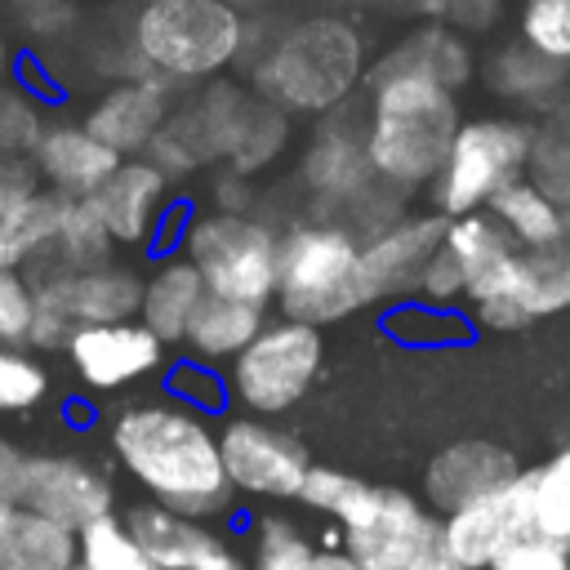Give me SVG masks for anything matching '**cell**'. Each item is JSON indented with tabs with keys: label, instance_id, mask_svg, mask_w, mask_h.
Returning <instances> with one entry per match:
<instances>
[{
	"label": "cell",
	"instance_id": "obj_17",
	"mask_svg": "<svg viewBox=\"0 0 570 570\" xmlns=\"http://www.w3.org/2000/svg\"><path fill=\"white\" fill-rule=\"evenodd\" d=\"M169 187L174 178L165 169H156L147 156H134L111 169V178L89 196V205L116 245H151L165 218Z\"/></svg>",
	"mask_w": 570,
	"mask_h": 570
},
{
	"label": "cell",
	"instance_id": "obj_19",
	"mask_svg": "<svg viewBox=\"0 0 570 570\" xmlns=\"http://www.w3.org/2000/svg\"><path fill=\"white\" fill-rule=\"evenodd\" d=\"M517 472L521 468L503 445H494V441H454L441 454H432V463L423 472V490H428V503L436 512H454V508L481 499L485 490L512 481Z\"/></svg>",
	"mask_w": 570,
	"mask_h": 570
},
{
	"label": "cell",
	"instance_id": "obj_2",
	"mask_svg": "<svg viewBox=\"0 0 570 570\" xmlns=\"http://www.w3.org/2000/svg\"><path fill=\"white\" fill-rule=\"evenodd\" d=\"M365 160L392 191H428L463 125L459 94L419 76H365Z\"/></svg>",
	"mask_w": 570,
	"mask_h": 570
},
{
	"label": "cell",
	"instance_id": "obj_23",
	"mask_svg": "<svg viewBox=\"0 0 570 570\" xmlns=\"http://www.w3.org/2000/svg\"><path fill=\"white\" fill-rule=\"evenodd\" d=\"M205 281L200 272L183 258V254H169L160 258L147 276H142V298H138V321L160 338V343H183L187 338V325L205 298Z\"/></svg>",
	"mask_w": 570,
	"mask_h": 570
},
{
	"label": "cell",
	"instance_id": "obj_37",
	"mask_svg": "<svg viewBox=\"0 0 570 570\" xmlns=\"http://www.w3.org/2000/svg\"><path fill=\"white\" fill-rule=\"evenodd\" d=\"M49 392V370L27 347H0V414L40 405Z\"/></svg>",
	"mask_w": 570,
	"mask_h": 570
},
{
	"label": "cell",
	"instance_id": "obj_43",
	"mask_svg": "<svg viewBox=\"0 0 570 570\" xmlns=\"http://www.w3.org/2000/svg\"><path fill=\"white\" fill-rule=\"evenodd\" d=\"M22 472H27V454L13 450L9 441H0V508H18V499H22Z\"/></svg>",
	"mask_w": 570,
	"mask_h": 570
},
{
	"label": "cell",
	"instance_id": "obj_16",
	"mask_svg": "<svg viewBox=\"0 0 570 570\" xmlns=\"http://www.w3.org/2000/svg\"><path fill=\"white\" fill-rule=\"evenodd\" d=\"M169 85L160 76H129L120 85H111L85 116V129L107 147L116 151L120 160H134V156H147V147L156 142V134L165 129L169 120Z\"/></svg>",
	"mask_w": 570,
	"mask_h": 570
},
{
	"label": "cell",
	"instance_id": "obj_26",
	"mask_svg": "<svg viewBox=\"0 0 570 570\" xmlns=\"http://www.w3.org/2000/svg\"><path fill=\"white\" fill-rule=\"evenodd\" d=\"M512 307L525 316V325L570 307V209H566V227L552 245H543L534 254H521Z\"/></svg>",
	"mask_w": 570,
	"mask_h": 570
},
{
	"label": "cell",
	"instance_id": "obj_42",
	"mask_svg": "<svg viewBox=\"0 0 570 570\" xmlns=\"http://www.w3.org/2000/svg\"><path fill=\"white\" fill-rule=\"evenodd\" d=\"M490 570H570V548L530 534V539L512 543Z\"/></svg>",
	"mask_w": 570,
	"mask_h": 570
},
{
	"label": "cell",
	"instance_id": "obj_30",
	"mask_svg": "<svg viewBox=\"0 0 570 570\" xmlns=\"http://www.w3.org/2000/svg\"><path fill=\"white\" fill-rule=\"evenodd\" d=\"M62 196L58 191H49V187H36V191H27L4 218H0V236H4V245H9V254L18 258V267L27 272V267H36L45 254H49V245H53V236H58V223H62Z\"/></svg>",
	"mask_w": 570,
	"mask_h": 570
},
{
	"label": "cell",
	"instance_id": "obj_50",
	"mask_svg": "<svg viewBox=\"0 0 570 570\" xmlns=\"http://www.w3.org/2000/svg\"><path fill=\"white\" fill-rule=\"evenodd\" d=\"M71 570H80V566H71Z\"/></svg>",
	"mask_w": 570,
	"mask_h": 570
},
{
	"label": "cell",
	"instance_id": "obj_46",
	"mask_svg": "<svg viewBox=\"0 0 570 570\" xmlns=\"http://www.w3.org/2000/svg\"><path fill=\"white\" fill-rule=\"evenodd\" d=\"M196 570H249V566H245V557H240V552H232V548L223 543V548H218V552H209Z\"/></svg>",
	"mask_w": 570,
	"mask_h": 570
},
{
	"label": "cell",
	"instance_id": "obj_45",
	"mask_svg": "<svg viewBox=\"0 0 570 570\" xmlns=\"http://www.w3.org/2000/svg\"><path fill=\"white\" fill-rule=\"evenodd\" d=\"M405 570H463L454 557H450V548H445V539L436 534V539H428L419 552H414V561L405 566Z\"/></svg>",
	"mask_w": 570,
	"mask_h": 570
},
{
	"label": "cell",
	"instance_id": "obj_21",
	"mask_svg": "<svg viewBox=\"0 0 570 570\" xmlns=\"http://www.w3.org/2000/svg\"><path fill=\"white\" fill-rule=\"evenodd\" d=\"M476 71V53L468 45V36L441 27V22H423L414 31H405L387 53H379V62L365 76H419L432 85H445L450 94H459Z\"/></svg>",
	"mask_w": 570,
	"mask_h": 570
},
{
	"label": "cell",
	"instance_id": "obj_32",
	"mask_svg": "<svg viewBox=\"0 0 570 570\" xmlns=\"http://www.w3.org/2000/svg\"><path fill=\"white\" fill-rule=\"evenodd\" d=\"M76 566L80 570H156L138 539L129 534L125 517H98L76 534Z\"/></svg>",
	"mask_w": 570,
	"mask_h": 570
},
{
	"label": "cell",
	"instance_id": "obj_25",
	"mask_svg": "<svg viewBox=\"0 0 570 570\" xmlns=\"http://www.w3.org/2000/svg\"><path fill=\"white\" fill-rule=\"evenodd\" d=\"M76 534L27 512L0 508V570H71Z\"/></svg>",
	"mask_w": 570,
	"mask_h": 570
},
{
	"label": "cell",
	"instance_id": "obj_18",
	"mask_svg": "<svg viewBox=\"0 0 570 570\" xmlns=\"http://www.w3.org/2000/svg\"><path fill=\"white\" fill-rule=\"evenodd\" d=\"M120 165L116 151H107L85 125H45L36 151H31V169L36 178L58 191L62 200H89L111 169Z\"/></svg>",
	"mask_w": 570,
	"mask_h": 570
},
{
	"label": "cell",
	"instance_id": "obj_40",
	"mask_svg": "<svg viewBox=\"0 0 570 570\" xmlns=\"http://www.w3.org/2000/svg\"><path fill=\"white\" fill-rule=\"evenodd\" d=\"M414 303H423V307H441V312H454L459 303H463V272H459V263L445 254V249H436L428 263H423V272H419V281H414V294H410Z\"/></svg>",
	"mask_w": 570,
	"mask_h": 570
},
{
	"label": "cell",
	"instance_id": "obj_10",
	"mask_svg": "<svg viewBox=\"0 0 570 570\" xmlns=\"http://www.w3.org/2000/svg\"><path fill=\"white\" fill-rule=\"evenodd\" d=\"M27 281L36 289V321H31L27 347L62 352L76 330L138 321L142 276L120 263L89 267V272H45Z\"/></svg>",
	"mask_w": 570,
	"mask_h": 570
},
{
	"label": "cell",
	"instance_id": "obj_20",
	"mask_svg": "<svg viewBox=\"0 0 570 570\" xmlns=\"http://www.w3.org/2000/svg\"><path fill=\"white\" fill-rule=\"evenodd\" d=\"M485 89L512 107V116H543L566 89H570V67L548 62L543 53H534L530 45H521L517 36L503 40L499 49H490V58L481 62Z\"/></svg>",
	"mask_w": 570,
	"mask_h": 570
},
{
	"label": "cell",
	"instance_id": "obj_14",
	"mask_svg": "<svg viewBox=\"0 0 570 570\" xmlns=\"http://www.w3.org/2000/svg\"><path fill=\"white\" fill-rule=\"evenodd\" d=\"M18 508L80 534L89 521L111 517V485L94 463L76 454H27Z\"/></svg>",
	"mask_w": 570,
	"mask_h": 570
},
{
	"label": "cell",
	"instance_id": "obj_3",
	"mask_svg": "<svg viewBox=\"0 0 570 570\" xmlns=\"http://www.w3.org/2000/svg\"><path fill=\"white\" fill-rule=\"evenodd\" d=\"M365 76V40L343 18H303L249 67V89L276 111H338Z\"/></svg>",
	"mask_w": 570,
	"mask_h": 570
},
{
	"label": "cell",
	"instance_id": "obj_39",
	"mask_svg": "<svg viewBox=\"0 0 570 570\" xmlns=\"http://www.w3.org/2000/svg\"><path fill=\"white\" fill-rule=\"evenodd\" d=\"M169 396H174L178 405L196 410V414H218L223 401H227V383H223L209 365L183 361V365L169 370Z\"/></svg>",
	"mask_w": 570,
	"mask_h": 570
},
{
	"label": "cell",
	"instance_id": "obj_33",
	"mask_svg": "<svg viewBox=\"0 0 570 570\" xmlns=\"http://www.w3.org/2000/svg\"><path fill=\"white\" fill-rule=\"evenodd\" d=\"M383 330L401 343H414V347H441V343H463L472 334V325L459 316V312H441V307H423L414 298L396 303L387 316H383Z\"/></svg>",
	"mask_w": 570,
	"mask_h": 570
},
{
	"label": "cell",
	"instance_id": "obj_47",
	"mask_svg": "<svg viewBox=\"0 0 570 570\" xmlns=\"http://www.w3.org/2000/svg\"><path fill=\"white\" fill-rule=\"evenodd\" d=\"M316 570H365L347 552H316Z\"/></svg>",
	"mask_w": 570,
	"mask_h": 570
},
{
	"label": "cell",
	"instance_id": "obj_48",
	"mask_svg": "<svg viewBox=\"0 0 570 570\" xmlns=\"http://www.w3.org/2000/svg\"><path fill=\"white\" fill-rule=\"evenodd\" d=\"M9 71H13V49H9V36L0 31V89H4V80H9Z\"/></svg>",
	"mask_w": 570,
	"mask_h": 570
},
{
	"label": "cell",
	"instance_id": "obj_5",
	"mask_svg": "<svg viewBox=\"0 0 570 570\" xmlns=\"http://www.w3.org/2000/svg\"><path fill=\"white\" fill-rule=\"evenodd\" d=\"M129 40L147 76L196 85L218 80L245 53V18L227 0H147Z\"/></svg>",
	"mask_w": 570,
	"mask_h": 570
},
{
	"label": "cell",
	"instance_id": "obj_15",
	"mask_svg": "<svg viewBox=\"0 0 570 570\" xmlns=\"http://www.w3.org/2000/svg\"><path fill=\"white\" fill-rule=\"evenodd\" d=\"M67 361L80 374L85 387L94 392H116L138 383L142 374L160 370L165 343L142 325V321H120V325H89L67 338Z\"/></svg>",
	"mask_w": 570,
	"mask_h": 570
},
{
	"label": "cell",
	"instance_id": "obj_27",
	"mask_svg": "<svg viewBox=\"0 0 570 570\" xmlns=\"http://www.w3.org/2000/svg\"><path fill=\"white\" fill-rule=\"evenodd\" d=\"M485 214L503 227V236H508L521 254H534V249L552 245V240L561 236V227H566V209H557L530 178L508 183V187L485 205Z\"/></svg>",
	"mask_w": 570,
	"mask_h": 570
},
{
	"label": "cell",
	"instance_id": "obj_49",
	"mask_svg": "<svg viewBox=\"0 0 570 570\" xmlns=\"http://www.w3.org/2000/svg\"><path fill=\"white\" fill-rule=\"evenodd\" d=\"M9 267H18V258L9 254V245H4V236H0V272H9Z\"/></svg>",
	"mask_w": 570,
	"mask_h": 570
},
{
	"label": "cell",
	"instance_id": "obj_8",
	"mask_svg": "<svg viewBox=\"0 0 570 570\" xmlns=\"http://www.w3.org/2000/svg\"><path fill=\"white\" fill-rule=\"evenodd\" d=\"M178 245H183V258L200 272L209 294L236 298V303H254V307L276 303L281 232L267 218L200 209V214L187 218Z\"/></svg>",
	"mask_w": 570,
	"mask_h": 570
},
{
	"label": "cell",
	"instance_id": "obj_35",
	"mask_svg": "<svg viewBox=\"0 0 570 570\" xmlns=\"http://www.w3.org/2000/svg\"><path fill=\"white\" fill-rule=\"evenodd\" d=\"M249 570H316V548L294 521L263 517L254 530V566Z\"/></svg>",
	"mask_w": 570,
	"mask_h": 570
},
{
	"label": "cell",
	"instance_id": "obj_34",
	"mask_svg": "<svg viewBox=\"0 0 570 570\" xmlns=\"http://www.w3.org/2000/svg\"><path fill=\"white\" fill-rule=\"evenodd\" d=\"M517 40L543 53L548 62L570 67V0H521Z\"/></svg>",
	"mask_w": 570,
	"mask_h": 570
},
{
	"label": "cell",
	"instance_id": "obj_41",
	"mask_svg": "<svg viewBox=\"0 0 570 570\" xmlns=\"http://www.w3.org/2000/svg\"><path fill=\"white\" fill-rule=\"evenodd\" d=\"M499 0H432V22L459 31V36H485L499 22Z\"/></svg>",
	"mask_w": 570,
	"mask_h": 570
},
{
	"label": "cell",
	"instance_id": "obj_38",
	"mask_svg": "<svg viewBox=\"0 0 570 570\" xmlns=\"http://www.w3.org/2000/svg\"><path fill=\"white\" fill-rule=\"evenodd\" d=\"M36 321V289L22 267L0 272V347H27Z\"/></svg>",
	"mask_w": 570,
	"mask_h": 570
},
{
	"label": "cell",
	"instance_id": "obj_44",
	"mask_svg": "<svg viewBox=\"0 0 570 570\" xmlns=\"http://www.w3.org/2000/svg\"><path fill=\"white\" fill-rule=\"evenodd\" d=\"M36 187H40V178H36L31 165H9V169H0V218H4L27 191H36Z\"/></svg>",
	"mask_w": 570,
	"mask_h": 570
},
{
	"label": "cell",
	"instance_id": "obj_9",
	"mask_svg": "<svg viewBox=\"0 0 570 570\" xmlns=\"http://www.w3.org/2000/svg\"><path fill=\"white\" fill-rule=\"evenodd\" d=\"M325 361V338L316 325L303 321H267L258 330V338L232 361L227 370V396L249 414V419H267V414H285L294 410Z\"/></svg>",
	"mask_w": 570,
	"mask_h": 570
},
{
	"label": "cell",
	"instance_id": "obj_31",
	"mask_svg": "<svg viewBox=\"0 0 570 570\" xmlns=\"http://www.w3.org/2000/svg\"><path fill=\"white\" fill-rule=\"evenodd\" d=\"M530 521H534V539L570 548V445H561L548 463L534 468Z\"/></svg>",
	"mask_w": 570,
	"mask_h": 570
},
{
	"label": "cell",
	"instance_id": "obj_7",
	"mask_svg": "<svg viewBox=\"0 0 570 570\" xmlns=\"http://www.w3.org/2000/svg\"><path fill=\"white\" fill-rule=\"evenodd\" d=\"M530 147H534V120L525 116L508 111V116L463 120L441 174L428 187L432 214H441L445 223L463 214H481L508 183L525 178Z\"/></svg>",
	"mask_w": 570,
	"mask_h": 570
},
{
	"label": "cell",
	"instance_id": "obj_22",
	"mask_svg": "<svg viewBox=\"0 0 570 570\" xmlns=\"http://www.w3.org/2000/svg\"><path fill=\"white\" fill-rule=\"evenodd\" d=\"M125 525L129 534L138 539L142 557L156 566V570H196L209 552L223 548V539L196 521V517H183L174 508H160V503H138L125 512Z\"/></svg>",
	"mask_w": 570,
	"mask_h": 570
},
{
	"label": "cell",
	"instance_id": "obj_13",
	"mask_svg": "<svg viewBox=\"0 0 570 570\" xmlns=\"http://www.w3.org/2000/svg\"><path fill=\"white\" fill-rule=\"evenodd\" d=\"M441 240H445V218L432 214V209L401 214L392 227L361 240V258H356V298H361V307L392 303V298L405 303L414 294V281H419L423 263L441 249Z\"/></svg>",
	"mask_w": 570,
	"mask_h": 570
},
{
	"label": "cell",
	"instance_id": "obj_4",
	"mask_svg": "<svg viewBox=\"0 0 570 570\" xmlns=\"http://www.w3.org/2000/svg\"><path fill=\"white\" fill-rule=\"evenodd\" d=\"M298 499L343 530V552L365 570H405L414 552L441 534V517H432L410 490L374 485L338 468L312 463Z\"/></svg>",
	"mask_w": 570,
	"mask_h": 570
},
{
	"label": "cell",
	"instance_id": "obj_24",
	"mask_svg": "<svg viewBox=\"0 0 570 570\" xmlns=\"http://www.w3.org/2000/svg\"><path fill=\"white\" fill-rule=\"evenodd\" d=\"M267 325V307H254V303H236V298H218V294H205L191 325H187V347L200 365H214V361H236L254 338L258 330Z\"/></svg>",
	"mask_w": 570,
	"mask_h": 570
},
{
	"label": "cell",
	"instance_id": "obj_28",
	"mask_svg": "<svg viewBox=\"0 0 570 570\" xmlns=\"http://www.w3.org/2000/svg\"><path fill=\"white\" fill-rule=\"evenodd\" d=\"M111 236L102 227V218L94 214L89 200H67L62 205V223L58 236L49 245V254L36 263V272L27 267V276H45V272H89V267H107L111 263Z\"/></svg>",
	"mask_w": 570,
	"mask_h": 570
},
{
	"label": "cell",
	"instance_id": "obj_36",
	"mask_svg": "<svg viewBox=\"0 0 570 570\" xmlns=\"http://www.w3.org/2000/svg\"><path fill=\"white\" fill-rule=\"evenodd\" d=\"M45 125H40V107L18 94V89H0V169L9 165H31V151L40 142Z\"/></svg>",
	"mask_w": 570,
	"mask_h": 570
},
{
	"label": "cell",
	"instance_id": "obj_29",
	"mask_svg": "<svg viewBox=\"0 0 570 570\" xmlns=\"http://www.w3.org/2000/svg\"><path fill=\"white\" fill-rule=\"evenodd\" d=\"M525 178L557 209H570V89L543 116H534V147H530Z\"/></svg>",
	"mask_w": 570,
	"mask_h": 570
},
{
	"label": "cell",
	"instance_id": "obj_12",
	"mask_svg": "<svg viewBox=\"0 0 570 570\" xmlns=\"http://www.w3.org/2000/svg\"><path fill=\"white\" fill-rule=\"evenodd\" d=\"M218 454L232 490L258 494V499H298L312 459L298 445V436L272 428L267 419H227L218 432Z\"/></svg>",
	"mask_w": 570,
	"mask_h": 570
},
{
	"label": "cell",
	"instance_id": "obj_1",
	"mask_svg": "<svg viewBox=\"0 0 570 570\" xmlns=\"http://www.w3.org/2000/svg\"><path fill=\"white\" fill-rule=\"evenodd\" d=\"M111 454L151 494V503L196 521L227 512L236 494L227 485L214 428L178 401H138L120 410L111 419Z\"/></svg>",
	"mask_w": 570,
	"mask_h": 570
},
{
	"label": "cell",
	"instance_id": "obj_6",
	"mask_svg": "<svg viewBox=\"0 0 570 570\" xmlns=\"http://www.w3.org/2000/svg\"><path fill=\"white\" fill-rule=\"evenodd\" d=\"M356 258L361 240L325 218L294 223L281 236L276 254V307L285 321L303 325H330L352 312H361L356 298Z\"/></svg>",
	"mask_w": 570,
	"mask_h": 570
},
{
	"label": "cell",
	"instance_id": "obj_11",
	"mask_svg": "<svg viewBox=\"0 0 570 570\" xmlns=\"http://www.w3.org/2000/svg\"><path fill=\"white\" fill-rule=\"evenodd\" d=\"M530 494H534V468H521L512 481H503V485L485 490L481 499L445 512L441 539H445L450 557L463 570H490L512 543L534 534Z\"/></svg>",
	"mask_w": 570,
	"mask_h": 570
}]
</instances>
